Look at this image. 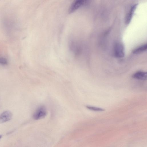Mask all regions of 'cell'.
<instances>
[{
  "instance_id": "cell-1",
  "label": "cell",
  "mask_w": 147,
  "mask_h": 147,
  "mask_svg": "<svg viewBox=\"0 0 147 147\" xmlns=\"http://www.w3.org/2000/svg\"><path fill=\"white\" fill-rule=\"evenodd\" d=\"M47 109L43 106L38 107L36 110L33 115V117L35 120L42 119L46 115Z\"/></svg>"
},
{
  "instance_id": "cell-2",
  "label": "cell",
  "mask_w": 147,
  "mask_h": 147,
  "mask_svg": "<svg viewBox=\"0 0 147 147\" xmlns=\"http://www.w3.org/2000/svg\"><path fill=\"white\" fill-rule=\"evenodd\" d=\"M115 56L118 58L123 57L125 55L124 47L120 43H117L115 45L114 49Z\"/></svg>"
},
{
  "instance_id": "cell-3",
  "label": "cell",
  "mask_w": 147,
  "mask_h": 147,
  "mask_svg": "<svg viewBox=\"0 0 147 147\" xmlns=\"http://www.w3.org/2000/svg\"><path fill=\"white\" fill-rule=\"evenodd\" d=\"M86 1L84 0H77L74 1L71 4L69 9V13L74 12L86 3Z\"/></svg>"
},
{
  "instance_id": "cell-4",
  "label": "cell",
  "mask_w": 147,
  "mask_h": 147,
  "mask_svg": "<svg viewBox=\"0 0 147 147\" xmlns=\"http://www.w3.org/2000/svg\"><path fill=\"white\" fill-rule=\"evenodd\" d=\"M12 114L9 111H6L3 112L0 115V122H5L9 121L12 118Z\"/></svg>"
},
{
  "instance_id": "cell-5",
  "label": "cell",
  "mask_w": 147,
  "mask_h": 147,
  "mask_svg": "<svg viewBox=\"0 0 147 147\" xmlns=\"http://www.w3.org/2000/svg\"><path fill=\"white\" fill-rule=\"evenodd\" d=\"M133 78L140 80H146L147 78L146 72L142 71H138L134 73L132 76Z\"/></svg>"
},
{
  "instance_id": "cell-6",
  "label": "cell",
  "mask_w": 147,
  "mask_h": 147,
  "mask_svg": "<svg viewBox=\"0 0 147 147\" xmlns=\"http://www.w3.org/2000/svg\"><path fill=\"white\" fill-rule=\"evenodd\" d=\"M137 5V4H135L133 5L131 8L129 12L127 14L125 18V21L126 24H128L130 22Z\"/></svg>"
},
{
  "instance_id": "cell-7",
  "label": "cell",
  "mask_w": 147,
  "mask_h": 147,
  "mask_svg": "<svg viewBox=\"0 0 147 147\" xmlns=\"http://www.w3.org/2000/svg\"><path fill=\"white\" fill-rule=\"evenodd\" d=\"M147 49V44H144L135 49L133 51L132 53L134 54L140 53L146 51Z\"/></svg>"
},
{
  "instance_id": "cell-8",
  "label": "cell",
  "mask_w": 147,
  "mask_h": 147,
  "mask_svg": "<svg viewBox=\"0 0 147 147\" xmlns=\"http://www.w3.org/2000/svg\"><path fill=\"white\" fill-rule=\"evenodd\" d=\"M86 107L89 110L96 111H103L105 110L104 109L94 106L88 105Z\"/></svg>"
},
{
  "instance_id": "cell-9",
  "label": "cell",
  "mask_w": 147,
  "mask_h": 147,
  "mask_svg": "<svg viewBox=\"0 0 147 147\" xmlns=\"http://www.w3.org/2000/svg\"><path fill=\"white\" fill-rule=\"evenodd\" d=\"M7 60L3 57H0V63L5 65L7 64Z\"/></svg>"
},
{
  "instance_id": "cell-10",
  "label": "cell",
  "mask_w": 147,
  "mask_h": 147,
  "mask_svg": "<svg viewBox=\"0 0 147 147\" xmlns=\"http://www.w3.org/2000/svg\"><path fill=\"white\" fill-rule=\"evenodd\" d=\"M1 138V136L0 135V139Z\"/></svg>"
}]
</instances>
